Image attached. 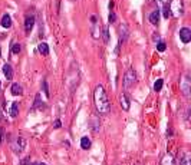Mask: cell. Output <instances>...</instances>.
<instances>
[{
	"label": "cell",
	"mask_w": 191,
	"mask_h": 165,
	"mask_svg": "<svg viewBox=\"0 0 191 165\" xmlns=\"http://www.w3.org/2000/svg\"><path fill=\"white\" fill-rule=\"evenodd\" d=\"M93 101H95V106H96V111L102 115H106L111 111V104H109V99L106 96V92L102 85H98L95 88V92H93Z\"/></svg>",
	"instance_id": "cell-1"
},
{
	"label": "cell",
	"mask_w": 191,
	"mask_h": 165,
	"mask_svg": "<svg viewBox=\"0 0 191 165\" xmlns=\"http://www.w3.org/2000/svg\"><path fill=\"white\" fill-rule=\"evenodd\" d=\"M169 13L171 16L174 17H180L184 13V5H183V0H169Z\"/></svg>",
	"instance_id": "cell-2"
},
{
	"label": "cell",
	"mask_w": 191,
	"mask_h": 165,
	"mask_svg": "<svg viewBox=\"0 0 191 165\" xmlns=\"http://www.w3.org/2000/svg\"><path fill=\"white\" fill-rule=\"evenodd\" d=\"M26 148V139L23 137H17L12 141V149L15 154H22Z\"/></svg>",
	"instance_id": "cell-3"
},
{
	"label": "cell",
	"mask_w": 191,
	"mask_h": 165,
	"mask_svg": "<svg viewBox=\"0 0 191 165\" xmlns=\"http://www.w3.org/2000/svg\"><path fill=\"white\" fill-rule=\"evenodd\" d=\"M136 82V72L134 69H128L125 72V76H124V88H131L134 86Z\"/></svg>",
	"instance_id": "cell-4"
},
{
	"label": "cell",
	"mask_w": 191,
	"mask_h": 165,
	"mask_svg": "<svg viewBox=\"0 0 191 165\" xmlns=\"http://www.w3.org/2000/svg\"><path fill=\"white\" fill-rule=\"evenodd\" d=\"M181 91H183V94H184V96H190V92H191V81H190V76L188 75H186L184 76V79L181 81Z\"/></svg>",
	"instance_id": "cell-5"
},
{
	"label": "cell",
	"mask_w": 191,
	"mask_h": 165,
	"mask_svg": "<svg viewBox=\"0 0 191 165\" xmlns=\"http://www.w3.org/2000/svg\"><path fill=\"white\" fill-rule=\"evenodd\" d=\"M128 35H129V30H128V26H126L125 23H122L119 26V43H118V49H119L122 43L125 42L126 39H128ZM116 49V50H118Z\"/></svg>",
	"instance_id": "cell-6"
},
{
	"label": "cell",
	"mask_w": 191,
	"mask_h": 165,
	"mask_svg": "<svg viewBox=\"0 0 191 165\" xmlns=\"http://www.w3.org/2000/svg\"><path fill=\"white\" fill-rule=\"evenodd\" d=\"M91 20H92V38L99 39L101 38V26H99V23L96 22V17L95 16L91 17Z\"/></svg>",
	"instance_id": "cell-7"
},
{
	"label": "cell",
	"mask_w": 191,
	"mask_h": 165,
	"mask_svg": "<svg viewBox=\"0 0 191 165\" xmlns=\"http://www.w3.org/2000/svg\"><path fill=\"white\" fill-rule=\"evenodd\" d=\"M180 39L183 43H190L191 42V30L188 28H183L180 30Z\"/></svg>",
	"instance_id": "cell-8"
},
{
	"label": "cell",
	"mask_w": 191,
	"mask_h": 165,
	"mask_svg": "<svg viewBox=\"0 0 191 165\" xmlns=\"http://www.w3.org/2000/svg\"><path fill=\"white\" fill-rule=\"evenodd\" d=\"M33 26H35V16H26V19H25V30H26V33L32 32Z\"/></svg>",
	"instance_id": "cell-9"
},
{
	"label": "cell",
	"mask_w": 191,
	"mask_h": 165,
	"mask_svg": "<svg viewBox=\"0 0 191 165\" xmlns=\"http://www.w3.org/2000/svg\"><path fill=\"white\" fill-rule=\"evenodd\" d=\"M9 114H10L12 118H16V116L19 115V104H17V102H12V104H10Z\"/></svg>",
	"instance_id": "cell-10"
},
{
	"label": "cell",
	"mask_w": 191,
	"mask_h": 165,
	"mask_svg": "<svg viewBox=\"0 0 191 165\" xmlns=\"http://www.w3.org/2000/svg\"><path fill=\"white\" fill-rule=\"evenodd\" d=\"M3 73H5V76L7 78V81H10L12 78H13V69H12V66L9 63H6L3 66Z\"/></svg>",
	"instance_id": "cell-11"
},
{
	"label": "cell",
	"mask_w": 191,
	"mask_h": 165,
	"mask_svg": "<svg viewBox=\"0 0 191 165\" xmlns=\"http://www.w3.org/2000/svg\"><path fill=\"white\" fill-rule=\"evenodd\" d=\"M158 22H159V10H154L149 15V23L151 25H158Z\"/></svg>",
	"instance_id": "cell-12"
},
{
	"label": "cell",
	"mask_w": 191,
	"mask_h": 165,
	"mask_svg": "<svg viewBox=\"0 0 191 165\" xmlns=\"http://www.w3.org/2000/svg\"><path fill=\"white\" fill-rule=\"evenodd\" d=\"M119 102H121V108L124 111H128L129 109V101H128V98H126V95H121L119 98Z\"/></svg>",
	"instance_id": "cell-13"
},
{
	"label": "cell",
	"mask_w": 191,
	"mask_h": 165,
	"mask_svg": "<svg viewBox=\"0 0 191 165\" xmlns=\"http://www.w3.org/2000/svg\"><path fill=\"white\" fill-rule=\"evenodd\" d=\"M2 26L5 29H9L12 26V17L9 15H3L2 16Z\"/></svg>",
	"instance_id": "cell-14"
},
{
	"label": "cell",
	"mask_w": 191,
	"mask_h": 165,
	"mask_svg": "<svg viewBox=\"0 0 191 165\" xmlns=\"http://www.w3.org/2000/svg\"><path fill=\"white\" fill-rule=\"evenodd\" d=\"M12 95H15V96H17V95H22L23 94V88L19 85V83H13L12 85Z\"/></svg>",
	"instance_id": "cell-15"
},
{
	"label": "cell",
	"mask_w": 191,
	"mask_h": 165,
	"mask_svg": "<svg viewBox=\"0 0 191 165\" xmlns=\"http://www.w3.org/2000/svg\"><path fill=\"white\" fill-rule=\"evenodd\" d=\"M38 50H39V53H40V55H43V56L49 55V46H48L46 43H39Z\"/></svg>",
	"instance_id": "cell-16"
},
{
	"label": "cell",
	"mask_w": 191,
	"mask_h": 165,
	"mask_svg": "<svg viewBox=\"0 0 191 165\" xmlns=\"http://www.w3.org/2000/svg\"><path fill=\"white\" fill-rule=\"evenodd\" d=\"M181 165H191V154L190 152H184L183 158H181Z\"/></svg>",
	"instance_id": "cell-17"
},
{
	"label": "cell",
	"mask_w": 191,
	"mask_h": 165,
	"mask_svg": "<svg viewBox=\"0 0 191 165\" xmlns=\"http://www.w3.org/2000/svg\"><path fill=\"white\" fill-rule=\"evenodd\" d=\"M161 165H175L174 158H173L171 155H165V157H164V160L161 161Z\"/></svg>",
	"instance_id": "cell-18"
},
{
	"label": "cell",
	"mask_w": 191,
	"mask_h": 165,
	"mask_svg": "<svg viewBox=\"0 0 191 165\" xmlns=\"http://www.w3.org/2000/svg\"><path fill=\"white\" fill-rule=\"evenodd\" d=\"M81 147L83 149H89L91 148V139H89L88 137H83L81 139Z\"/></svg>",
	"instance_id": "cell-19"
},
{
	"label": "cell",
	"mask_w": 191,
	"mask_h": 165,
	"mask_svg": "<svg viewBox=\"0 0 191 165\" xmlns=\"http://www.w3.org/2000/svg\"><path fill=\"white\" fill-rule=\"evenodd\" d=\"M22 52V45L20 43H15L12 46V53H15V55H19Z\"/></svg>",
	"instance_id": "cell-20"
},
{
	"label": "cell",
	"mask_w": 191,
	"mask_h": 165,
	"mask_svg": "<svg viewBox=\"0 0 191 165\" xmlns=\"http://www.w3.org/2000/svg\"><path fill=\"white\" fill-rule=\"evenodd\" d=\"M102 38H104L105 43H108V42H109V32H108V28H106V26L102 28Z\"/></svg>",
	"instance_id": "cell-21"
},
{
	"label": "cell",
	"mask_w": 191,
	"mask_h": 165,
	"mask_svg": "<svg viewBox=\"0 0 191 165\" xmlns=\"http://www.w3.org/2000/svg\"><path fill=\"white\" fill-rule=\"evenodd\" d=\"M163 83H164L163 79H158L157 82L154 83V91H155V92H159V91L163 89Z\"/></svg>",
	"instance_id": "cell-22"
},
{
	"label": "cell",
	"mask_w": 191,
	"mask_h": 165,
	"mask_svg": "<svg viewBox=\"0 0 191 165\" xmlns=\"http://www.w3.org/2000/svg\"><path fill=\"white\" fill-rule=\"evenodd\" d=\"M161 9H163V15H164V17H165V19H168V17L171 16V13H169V7H168V5L163 6Z\"/></svg>",
	"instance_id": "cell-23"
},
{
	"label": "cell",
	"mask_w": 191,
	"mask_h": 165,
	"mask_svg": "<svg viewBox=\"0 0 191 165\" xmlns=\"http://www.w3.org/2000/svg\"><path fill=\"white\" fill-rule=\"evenodd\" d=\"M115 20H116V15H115L114 12L111 10V13H109V16H108V22H109V25H111V23H115Z\"/></svg>",
	"instance_id": "cell-24"
},
{
	"label": "cell",
	"mask_w": 191,
	"mask_h": 165,
	"mask_svg": "<svg viewBox=\"0 0 191 165\" xmlns=\"http://www.w3.org/2000/svg\"><path fill=\"white\" fill-rule=\"evenodd\" d=\"M42 85H43V92H45V95H46V98H49L50 94H49V88H48V82H46V81H43V82H42Z\"/></svg>",
	"instance_id": "cell-25"
},
{
	"label": "cell",
	"mask_w": 191,
	"mask_h": 165,
	"mask_svg": "<svg viewBox=\"0 0 191 165\" xmlns=\"http://www.w3.org/2000/svg\"><path fill=\"white\" fill-rule=\"evenodd\" d=\"M157 50H158V52H164V50H165V43H164V42H158V43H157Z\"/></svg>",
	"instance_id": "cell-26"
},
{
	"label": "cell",
	"mask_w": 191,
	"mask_h": 165,
	"mask_svg": "<svg viewBox=\"0 0 191 165\" xmlns=\"http://www.w3.org/2000/svg\"><path fill=\"white\" fill-rule=\"evenodd\" d=\"M39 105H40V95L36 96V101H35V106H33V109H35V108H38Z\"/></svg>",
	"instance_id": "cell-27"
},
{
	"label": "cell",
	"mask_w": 191,
	"mask_h": 165,
	"mask_svg": "<svg viewBox=\"0 0 191 165\" xmlns=\"http://www.w3.org/2000/svg\"><path fill=\"white\" fill-rule=\"evenodd\" d=\"M167 2H168V0H157V3L159 5V7H163V6H165V5H167Z\"/></svg>",
	"instance_id": "cell-28"
},
{
	"label": "cell",
	"mask_w": 191,
	"mask_h": 165,
	"mask_svg": "<svg viewBox=\"0 0 191 165\" xmlns=\"http://www.w3.org/2000/svg\"><path fill=\"white\" fill-rule=\"evenodd\" d=\"M60 125H62V124H60V121H59V119H56V121H55V127H53V128H56V129H59V128H60Z\"/></svg>",
	"instance_id": "cell-29"
},
{
	"label": "cell",
	"mask_w": 191,
	"mask_h": 165,
	"mask_svg": "<svg viewBox=\"0 0 191 165\" xmlns=\"http://www.w3.org/2000/svg\"><path fill=\"white\" fill-rule=\"evenodd\" d=\"M3 141V129H0V144Z\"/></svg>",
	"instance_id": "cell-30"
},
{
	"label": "cell",
	"mask_w": 191,
	"mask_h": 165,
	"mask_svg": "<svg viewBox=\"0 0 191 165\" xmlns=\"http://www.w3.org/2000/svg\"><path fill=\"white\" fill-rule=\"evenodd\" d=\"M30 165H46L45 162H33V164H30Z\"/></svg>",
	"instance_id": "cell-31"
},
{
	"label": "cell",
	"mask_w": 191,
	"mask_h": 165,
	"mask_svg": "<svg viewBox=\"0 0 191 165\" xmlns=\"http://www.w3.org/2000/svg\"><path fill=\"white\" fill-rule=\"evenodd\" d=\"M0 56H2V50H0Z\"/></svg>",
	"instance_id": "cell-32"
},
{
	"label": "cell",
	"mask_w": 191,
	"mask_h": 165,
	"mask_svg": "<svg viewBox=\"0 0 191 165\" xmlns=\"http://www.w3.org/2000/svg\"><path fill=\"white\" fill-rule=\"evenodd\" d=\"M0 86H2V83H0Z\"/></svg>",
	"instance_id": "cell-33"
}]
</instances>
